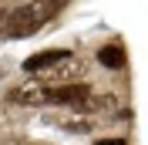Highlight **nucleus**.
I'll return each instance as SVG.
<instances>
[{
  "label": "nucleus",
  "mask_w": 148,
  "mask_h": 145,
  "mask_svg": "<svg viewBox=\"0 0 148 145\" xmlns=\"http://www.w3.org/2000/svg\"><path fill=\"white\" fill-rule=\"evenodd\" d=\"M40 20H44L40 7H34V3H17V7L10 10L7 34L10 37H27V34H34V30L40 27Z\"/></svg>",
  "instance_id": "nucleus-1"
},
{
  "label": "nucleus",
  "mask_w": 148,
  "mask_h": 145,
  "mask_svg": "<svg viewBox=\"0 0 148 145\" xmlns=\"http://www.w3.org/2000/svg\"><path fill=\"white\" fill-rule=\"evenodd\" d=\"M88 98H91V84H88V81L47 88V101H54V105H84Z\"/></svg>",
  "instance_id": "nucleus-2"
},
{
  "label": "nucleus",
  "mask_w": 148,
  "mask_h": 145,
  "mask_svg": "<svg viewBox=\"0 0 148 145\" xmlns=\"http://www.w3.org/2000/svg\"><path fill=\"white\" fill-rule=\"evenodd\" d=\"M10 105H47V88L40 81H24L7 95Z\"/></svg>",
  "instance_id": "nucleus-3"
},
{
  "label": "nucleus",
  "mask_w": 148,
  "mask_h": 145,
  "mask_svg": "<svg viewBox=\"0 0 148 145\" xmlns=\"http://www.w3.org/2000/svg\"><path fill=\"white\" fill-rule=\"evenodd\" d=\"M67 51H40V54H34V57H27L24 61V71L27 74H44V71H51L54 64H61V61H67Z\"/></svg>",
  "instance_id": "nucleus-4"
},
{
  "label": "nucleus",
  "mask_w": 148,
  "mask_h": 145,
  "mask_svg": "<svg viewBox=\"0 0 148 145\" xmlns=\"http://www.w3.org/2000/svg\"><path fill=\"white\" fill-rule=\"evenodd\" d=\"M98 61L104 64V68H125V51H121L118 44H108L98 51Z\"/></svg>",
  "instance_id": "nucleus-5"
},
{
  "label": "nucleus",
  "mask_w": 148,
  "mask_h": 145,
  "mask_svg": "<svg viewBox=\"0 0 148 145\" xmlns=\"http://www.w3.org/2000/svg\"><path fill=\"white\" fill-rule=\"evenodd\" d=\"M114 105H118V98H114V95H98V98L84 101V105H81V111H111Z\"/></svg>",
  "instance_id": "nucleus-6"
},
{
  "label": "nucleus",
  "mask_w": 148,
  "mask_h": 145,
  "mask_svg": "<svg viewBox=\"0 0 148 145\" xmlns=\"http://www.w3.org/2000/svg\"><path fill=\"white\" fill-rule=\"evenodd\" d=\"M67 132H74V135H88V132H91V122H88V118H84V122H81V118H74V122H67Z\"/></svg>",
  "instance_id": "nucleus-7"
},
{
  "label": "nucleus",
  "mask_w": 148,
  "mask_h": 145,
  "mask_svg": "<svg viewBox=\"0 0 148 145\" xmlns=\"http://www.w3.org/2000/svg\"><path fill=\"white\" fill-rule=\"evenodd\" d=\"M10 10H14V7L0 3V30H7V24H10Z\"/></svg>",
  "instance_id": "nucleus-8"
},
{
  "label": "nucleus",
  "mask_w": 148,
  "mask_h": 145,
  "mask_svg": "<svg viewBox=\"0 0 148 145\" xmlns=\"http://www.w3.org/2000/svg\"><path fill=\"white\" fill-rule=\"evenodd\" d=\"M98 145H125L121 138H108V142H98Z\"/></svg>",
  "instance_id": "nucleus-9"
},
{
  "label": "nucleus",
  "mask_w": 148,
  "mask_h": 145,
  "mask_svg": "<svg viewBox=\"0 0 148 145\" xmlns=\"http://www.w3.org/2000/svg\"><path fill=\"white\" fill-rule=\"evenodd\" d=\"M3 145H27V142H20V138H10V142H3Z\"/></svg>",
  "instance_id": "nucleus-10"
}]
</instances>
